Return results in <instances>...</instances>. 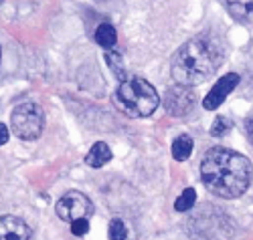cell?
<instances>
[{"instance_id":"cell-18","label":"cell","mask_w":253,"mask_h":240,"mask_svg":"<svg viewBox=\"0 0 253 240\" xmlns=\"http://www.w3.org/2000/svg\"><path fill=\"white\" fill-rule=\"evenodd\" d=\"M245 132H247L249 141L253 143V111H251V113H249V117L245 119Z\"/></svg>"},{"instance_id":"cell-2","label":"cell","mask_w":253,"mask_h":240,"mask_svg":"<svg viewBox=\"0 0 253 240\" xmlns=\"http://www.w3.org/2000/svg\"><path fill=\"white\" fill-rule=\"evenodd\" d=\"M225 59L223 45L215 36H197L182 45L172 59V77L178 85L191 87L213 77Z\"/></svg>"},{"instance_id":"cell-10","label":"cell","mask_w":253,"mask_h":240,"mask_svg":"<svg viewBox=\"0 0 253 240\" xmlns=\"http://www.w3.org/2000/svg\"><path fill=\"white\" fill-rule=\"evenodd\" d=\"M229 10L243 23H253V0H227Z\"/></svg>"},{"instance_id":"cell-4","label":"cell","mask_w":253,"mask_h":240,"mask_svg":"<svg viewBox=\"0 0 253 240\" xmlns=\"http://www.w3.org/2000/svg\"><path fill=\"white\" fill-rule=\"evenodd\" d=\"M10 127L16 137L25 139V141H33L41 136L45 127V113L37 103L33 101H25L12 109L10 115Z\"/></svg>"},{"instance_id":"cell-19","label":"cell","mask_w":253,"mask_h":240,"mask_svg":"<svg viewBox=\"0 0 253 240\" xmlns=\"http://www.w3.org/2000/svg\"><path fill=\"white\" fill-rule=\"evenodd\" d=\"M8 141V127L4 123H0V145H4Z\"/></svg>"},{"instance_id":"cell-13","label":"cell","mask_w":253,"mask_h":240,"mask_svg":"<svg viewBox=\"0 0 253 240\" xmlns=\"http://www.w3.org/2000/svg\"><path fill=\"white\" fill-rule=\"evenodd\" d=\"M195 202H197V192L193 190V188H186L178 198H176V202H174V208H176V212H188L193 206H195Z\"/></svg>"},{"instance_id":"cell-5","label":"cell","mask_w":253,"mask_h":240,"mask_svg":"<svg viewBox=\"0 0 253 240\" xmlns=\"http://www.w3.org/2000/svg\"><path fill=\"white\" fill-rule=\"evenodd\" d=\"M55 210H57V216L61 220L75 222V220H81V218H87L93 212V206L85 194L71 190V192L61 196Z\"/></svg>"},{"instance_id":"cell-1","label":"cell","mask_w":253,"mask_h":240,"mask_svg":"<svg viewBox=\"0 0 253 240\" xmlns=\"http://www.w3.org/2000/svg\"><path fill=\"white\" fill-rule=\"evenodd\" d=\"M253 168L247 158L227 147L209 149L201 162V180L209 192L221 198H237L251 182Z\"/></svg>"},{"instance_id":"cell-15","label":"cell","mask_w":253,"mask_h":240,"mask_svg":"<svg viewBox=\"0 0 253 240\" xmlns=\"http://www.w3.org/2000/svg\"><path fill=\"white\" fill-rule=\"evenodd\" d=\"M126 224L120 220V218H114L110 222V240H124L126 238Z\"/></svg>"},{"instance_id":"cell-7","label":"cell","mask_w":253,"mask_h":240,"mask_svg":"<svg viewBox=\"0 0 253 240\" xmlns=\"http://www.w3.org/2000/svg\"><path fill=\"white\" fill-rule=\"evenodd\" d=\"M237 83H239V75H237V73H229V75L221 77V81H217L215 87H213V89L209 91V95L205 97V103H203L205 109H209V111L217 109V107L227 99V95L237 87Z\"/></svg>"},{"instance_id":"cell-12","label":"cell","mask_w":253,"mask_h":240,"mask_svg":"<svg viewBox=\"0 0 253 240\" xmlns=\"http://www.w3.org/2000/svg\"><path fill=\"white\" fill-rule=\"evenodd\" d=\"M95 40H97V45H101L103 49H112L116 45V40H118L116 29L108 23H101L95 31Z\"/></svg>"},{"instance_id":"cell-14","label":"cell","mask_w":253,"mask_h":240,"mask_svg":"<svg viewBox=\"0 0 253 240\" xmlns=\"http://www.w3.org/2000/svg\"><path fill=\"white\" fill-rule=\"evenodd\" d=\"M231 129V121L229 117H217L213 127H211V136H215V137H223L227 132Z\"/></svg>"},{"instance_id":"cell-9","label":"cell","mask_w":253,"mask_h":240,"mask_svg":"<svg viewBox=\"0 0 253 240\" xmlns=\"http://www.w3.org/2000/svg\"><path fill=\"white\" fill-rule=\"evenodd\" d=\"M112 160V149L105 145V143H95L91 149H89V154H87V158H85V164L87 166H91V168H101V166H105Z\"/></svg>"},{"instance_id":"cell-8","label":"cell","mask_w":253,"mask_h":240,"mask_svg":"<svg viewBox=\"0 0 253 240\" xmlns=\"http://www.w3.org/2000/svg\"><path fill=\"white\" fill-rule=\"evenodd\" d=\"M0 240H31V228L16 216H0Z\"/></svg>"},{"instance_id":"cell-6","label":"cell","mask_w":253,"mask_h":240,"mask_svg":"<svg viewBox=\"0 0 253 240\" xmlns=\"http://www.w3.org/2000/svg\"><path fill=\"white\" fill-rule=\"evenodd\" d=\"M195 103H197L195 93L184 85L170 87V89L166 91V95H164V109L174 117H182L186 113H191Z\"/></svg>"},{"instance_id":"cell-17","label":"cell","mask_w":253,"mask_h":240,"mask_svg":"<svg viewBox=\"0 0 253 240\" xmlns=\"http://www.w3.org/2000/svg\"><path fill=\"white\" fill-rule=\"evenodd\" d=\"M89 230V222H87V218H81V220H75L71 222V232L75 236H83V234H87Z\"/></svg>"},{"instance_id":"cell-16","label":"cell","mask_w":253,"mask_h":240,"mask_svg":"<svg viewBox=\"0 0 253 240\" xmlns=\"http://www.w3.org/2000/svg\"><path fill=\"white\" fill-rule=\"evenodd\" d=\"M105 61H108V65L114 69V73L118 75V79H126V73H124V67L120 65V55L116 53H110L108 57H105Z\"/></svg>"},{"instance_id":"cell-20","label":"cell","mask_w":253,"mask_h":240,"mask_svg":"<svg viewBox=\"0 0 253 240\" xmlns=\"http://www.w3.org/2000/svg\"><path fill=\"white\" fill-rule=\"evenodd\" d=\"M97 2H105V0H97Z\"/></svg>"},{"instance_id":"cell-11","label":"cell","mask_w":253,"mask_h":240,"mask_svg":"<svg viewBox=\"0 0 253 240\" xmlns=\"http://www.w3.org/2000/svg\"><path fill=\"white\" fill-rule=\"evenodd\" d=\"M193 147H195V143H193L191 137H188V136H178L172 141V156H174V160H178V162L188 160V158H191V154H193Z\"/></svg>"},{"instance_id":"cell-3","label":"cell","mask_w":253,"mask_h":240,"mask_svg":"<svg viewBox=\"0 0 253 240\" xmlns=\"http://www.w3.org/2000/svg\"><path fill=\"white\" fill-rule=\"evenodd\" d=\"M116 101L124 113L130 117H148L156 111L160 105V97L156 89L140 77H126L122 79L118 91H116Z\"/></svg>"}]
</instances>
